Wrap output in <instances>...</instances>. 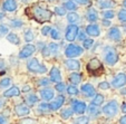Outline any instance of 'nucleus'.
I'll use <instances>...</instances> for the list:
<instances>
[{
	"mask_svg": "<svg viewBox=\"0 0 126 124\" xmlns=\"http://www.w3.org/2000/svg\"><path fill=\"white\" fill-rule=\"evenodd\" d=\"M32 15H33V17H35V19L38 20L39 22L48 21V20H50V18H51V16H52L50 10L44 9V8H40V7H33Z\"/></svg>",
	"mask_w": 126,
	"mask_h": 124,
	"instance_id": "nucleus-1",
	"label": "nucleus"
},
{
	"mask_svg": "<svg viewBox=\"0 0 126 124\" xmlns=\"http://www.w3.org/2000/svg\"><path fill=\"white\" fill-rule=\"evenodd\" d=\"M83 53H84V48H81L78 45H75V44H70L65 50V55L68 58H75L83 55Z\"/></svg>",
	"mask_w": 126,
	"mask_h": 124,
	"instance_id": "nucleus-2",
	"label": "nucleus"
},
{
	"mask_svg": "<svg viewBox=\"0 0 126 124\" xmlns=\"http://www.w3.org/2000/svg\"><path fill=\"white\" fill-rule=\"evenodd\" d=\"M27 67H28L29 72H31V73H38V74H44V73H46V71H47V68H46L44 65H41L37 58L31 59L30 62L28 63Z\"/></svg>",
	"mask_w": 126,
	"mask_h": 124,
	"instance_id": "nucleus-3",
	"label": "nucleus"
},
{
	"mask_svg": "<svg viewBox=\"0 0 126 124\" xmlns=\"http://www.w3.org/2000/svg\"><path fill=\"white\" fill-rule=\"evenodd\" d=\"M103 113H104L106 116H115L118 112V103L116 101H110L108 102L105 106H103Z\"/></svg>",
	"mask_w": 126,
	"mask_h": 124,
	"instance_id": "nucleus-4",
	"label": "nucleus"
},
{
	"mask_svg": "<svg viewBox=\"0 0 126 124\" xmlns=\"http://www.w3.org/2000/svg\"><path fill=\"white\" fill-rule=\"evenodd\" d=\"M87 71L92 75H97L103 72V66L97 58H93L87 64Z\"/></svg>",
	"mask_w": 126,
	"mask_h": 124,
	"instance_id": "nucleus-5",
	"label": "nucleus"
},
{
	"mask_svg": "<svg viewBox=\"0 0 126 124\" xmlns=\"http://www.w3.org/2000/svg\"><path fill=\"white\" fill-rule=\"evenodd\" d=\"M78 35V27L76 25H70L67 27L66 33H65V38L68 41H74Z\"/></svg>",
	"mask_w": 126,
	"mask_h": 124,
	"instance_id": "nucleus-6",
	"label": "nucleus"
},
{
	"mask_svg": "<svg viewBox=\"0 0 126 124\" xmlns=\"http://www.w3.org/2000/svg\"><path fill=\"white\" fill-rule=\"evenodd\" d=\"M71 104H73V112L77 113V114H84L87 110V105L85 102L74 101V102H71Z\"/></svg>",
	"mask_w": 126,
	"mask_h": 124,
	"instance_id": "nucleus-7",
	"label": "nucleus"
},
{
	"mask_svg": "<svg viewBox=\"0 0 126 124\" xmlns=\"http://www.w3.org/2000/svg\"><path fill=\"white\" fill-rule=\"evenodd\" d=\"M117 60H118L117 54L115 53V50H113L110 48L108 52H106V54H105V62H106L108 65L113 66V65H115L117 63Z\"/></svg>",
	"mask_w": 126,
	"mask_h": 124,
	"instance_id": "nucleus-8",
	"label": "nucleus"
},
{
	"mask_svg": "<svg viewBox=\"0 0 126 124\" xmlns=\"http://www.w3.org/2000/svg\"><path fill=\"white\" fill-rule=\"evenodd\" d=\"M36 52V47L31 44H27L24 48L21 49V52L19 53V58H28Z\"/></svg>",
	"mask_w": 126,
	"mask_h": 124,
	"instance_id": "nucleus-9",
	"label": "nucleus"
},
{
	"mask_svg": "<svg viewBox=\"0 0 126 124\" xmlns=\"http://www.w3.org/2000/svg\"><path fill=\"white\" fill-rule=\"evenodd\" d=\"M64 102H65V97H64V96H63V95L57 96V97L55 98V101H52V102L49 104L50 110H52V111H57V110H59V108L63 106Z\"/></svg>",
	"mask_w": 126,
	"mask_h": 124,
	"instance_id": "nucleus-10",
	"label": "nucleus"
},
{
	"mask_svg": "<svg viewBox=\"0 0 126 124\" xmlns=\"http://www.w3.org/2000/svg\"><path fill=\"white\" fill-rule=\"evenodd\" d=\"M15 111H16V114L18 116H26V115H29V113H30V108L25 104H18L15 107Z\"/></svg>",
	"mask_w": 126,
	"mask_h": 124,
	"instance_id": "nucleus-11",
	"label": "nucleus"
},
{
	"mask_svg": "<svg viewBox=\"0 0 126 124\" xmlns=\"http://www.w3.org/2000/svg\"><path fill=\"white\" fill-rule=\"evenodd\" d=\"M126 84V75L125 74H118L114 79H113L112 85L115 88H119Z\"/></svg>",
	"mask_w": 126,
	"mask_h": 124,
	"instance_id": "nucleus-12",
	"label": "nucleus"
},
{
	"mask_svg": "<svg viewBox=\"0 0 126 124\" xmlns=\"http://www.w3.org/2000/svg\"><path fill=\"white\" fill-rule=\"evenodd\" d=\"M50 81L56 84L62 82V74H60L59 69L57 67H52L51 71H50Z\"/></svg>",
	"mask_w": 126,
	"mask_h": 124,
	"instance_id": "nucleus-13",
	"label": "nucleus"
},
{
	"mask_svg": "<svg viewBox=\"0 0 126 124\" xmlns=\"http://www.w3.org/2000/svg\"><path fill=\"white\" fill-rule=\"evenodd\" d=\"M65 65H66V67L68 69H70V71H79V68H80L79 62L74 59V58H69V59L65 60Z\"/></svg>",
	"mask_w": 126,
	"mask_h": 124,
	"instance_id": "nucleus-14",
	"label": "nucleus"
},
{
	"mask_svg": "<svg viewBox=\"0 0 126 124\" xmlns=\"http://www.w3.org/2000/svg\"><path fill=\"white\" fill-rule=\"evenodd\" d=\"M108 37H110L112 40H115V41L121 40V38H122L121 30H119L117 27H113V28H110V31H108Z\"/></svg>",
	"mask_w": 126,
	"mask_h": 124,
	"instance_id": "nucleus-15",
	"label": "nucleus"
},
{
	"mask_svg": "<svg viewBox=\"0 0 126 124\" xmlns=\"http://www.w3.org/2000/svg\"><path fill=\"white\" fill-rule=\"evenodd\" d=\"M86 33L91 37H97V36H99L100 30L97 25H88V26L86 27Z\"/></svg>",
	"mask_w": 126,
	"mask_h": 124,
	"instance_id": "nucleus-16",
	"label": "nucleus"
},
{
	"mask_svg": "<svg viewBox=\"0 0 126 124\" xmlns=\"http://www.w3.org/2000/svg\"><path fill=\"white\" fill-rule=\"evenodd\" d=\"M2 8L6 11L12 12L17 9V2L16 0H5L2 3Z\"/></svg>",
	"mask_w": 126,
	"mask_h": 124,
	"instance_id": "nucleus-17",
	"label": "nucleus"
},
{
	"mask_svg": "<svg viewBox=\"0 0 126 124\" xmlns=\"http://www.w3.org/2000/svg\"><path fill=\"white\" fill-rule=\"evenodd\" d=\"M81 92L85 94L87 97H93L95 95V88H94L93 85L91 84H84L81 86Z\"/></svg>",
	"mask_w": 126,
	"mask_h": 124,
	"instance_id": "nucleus-18",
	"label": "nucleus"
},
{
	"mask_svg": "<svg viewBox=\"0 0 126 124\" xmlns=\"http://www.w3.org/2000/svg\"><path fill=\"white\" fill-rule=\"evenodd\" d=\"M54 91L52 89H49V88H44V89H41L40 91V97L43 98L44 101H50L54 98Z\"/></svg>",
	"mask_w": 126,
	"mask_h": 124,
	"instance_id": "nucleus-19",
	"label": "nucleus"
},
{
	"mask_svg": "<svg viewBox=\"0 0 126 124\" xmlns=\"http://www.w3.org/2000/svg\"><path fill=\"white\" fill-rule=\"evenodd\" d=\"M20 94L19 88L16 87V86H12V87L8 88L7 91L3 93V96L5 97H12V96H18Z\"/></svg>",
	"mask_w": 126,
	"mask_h": 124,
	"instance_id": "nucleus-20",
	"label": "nucleus"
},
{
	"mask_svg": "<svg viewBox=\"0 0 126 124\" xmlns=\"http://www.w3.org/2000/svg\"><path fill=\"white\" fill-rule=\"evenodd\" d=\"M97 3L100 9H108V8H113L115 6V2L112 0H97Z\"/></svg>",
	"mask_w": 126,
	"mask_h": 124,
	"instance_id": "nucleus-21",
	"label": "nucleus"
},
{
	"mask_svg": "<svg viewBox=\"0 0 126 124\" xmlns=\"http://www.w3.org/2000/svg\"><path fill=\"white\" fill-rule=\"evenodd\" d=\"M69 81H70V83L73 84V85H77V84H79L81 81V75L76 72L73 73V74L69 76Z\"/></svg>",
	"mask_w": 126,
	"mask_h": 124,
	"instance_id": "nucleus-22",
	"label": "nucleus"
},
{
	"mask_svg": "<svg viewBox=\"0 0 126 124\" xmlns=\"http://www.w3.org/2000/svg\"><path fill=\"white\" fill-rule=\"evenodd\" d=\"M87 19L89 20L91 22H94V21H96V20L98 19V15H97V12H96L95 9L91 8V9L87 11Z\"/></svg>",
	"mask_w": 126,
	"mask_h": 124,
	"instance_id": "nucleus-23",
	"label": "nucleus"
},
{
	"mask_svg": "<svg viewBox=\"0 0 126 124\" xmlns=\"http://www.w3.org/2000/svg\"><path fill=\"white\" fill-rule=\"evenodd\" d=\"M7 40L10 41L11 44H14V45H19V44H20V38L17 36L16 34H14V33L8 34V35H7Z\"/></svg>",
	"mask_w": 126,
	"mask_h": 124,
	"instance_id": "nucleus-24",
	"label": "nucleus"
},
{
	"mask_svg": "<svg viewBox=\"0 0 126 124\" xmlns=\"http://www.w3.org/2000/svg\"><path fill=\"white\" fill-rule=\"evenodd\" d=\"M67 20H68L71 25H74L75 22H77L79 20V16L76 12H69V14L67 15Z\"/></svg>",
	"mask_w": 126,
	"mask_h": 124,
	"instance_id": "nucleus-25",
	"label": "nucleus"
},
{
	"mask_svg": "<svg viewBox=\"0 0 126 124\" xmlns=\"http://www.w3.org/2000/svg\"><path fill=\"white\" fill-rule=\"evenodd\" d=\"M103 102H104V96L100 95V94H97V95H95V97L93 98V101H92V105H94V106H99V105L103 104Z\"/></svg>",
	"mask_w": 126,
	"mask_h": 124,
	"instance_id": "nucleus-26",
	"label": "nucleus"
},
{
	"mask_svg": "<svg viewBox=\"0 0 126 124\" xmlns=\"http://www.w3.org/2000/svg\"><path fill=\"white\" fill-rule=\"evenodd\" d=\"M64 8L65 9H67V10H70V11L73 12V11H75V10L77 9V6H76V3H75L73 0H70V1H66V2L64 3Z\"/></svg>",
	"mask_w": 126,
	"mask_h": 124,
	"instance_id": "nucleus-27",
	"label": "nucleus"
},
{
	"mask_svg": "<svg viewBox=\"0 0 126 124\" xmlns=\"http://www.w3.org/2000/svg\"><path fill=\"white\" fill-rule=\"evenodd\" d=\"M102 16L104 17V19L110 20V19H113V18L115 17V14H114V11H113V10H105V11H103Z\"/></svg>",
	"mask_w": 126,
	"mask_h": 124,
	"instance_id": "nucleus-28",
	"label": "nucleus"
},
{
	"mask_svg": "<svg viewBox=\"0 0 126 124\" xmlns=\"http://www.w3.org/2000/svg\"><path fill=\"white\" fill-rule=\"evenodd\" d=\"M33 38H35V36H33L32 30L28 29V30L25 31V40H26L27 43H30V41H32Z\"/></svg>",
	"mask_w": 126,
	"mask_h": 124,
	"instance_id": "nucleus-29",
	"label": "nucleus"
},
{
	"mask_svg": "<svg viewBox=\"0 0 126 124\" xmlns=\"http://www.w3.org/2000/svg\"><path fill=\"white\" fill-rule=\"evenodd\" d=\"M71 115H73V111H71L70 108H65V110L60 113V116H62V119H64V120H68Z\"/></svg>",
	"mask_w": 126,
	"mask_h": 124,
	"instance_id": "nucleus-30",
	"label": "nucleus"
},
{
	"mask_svg": "<svg viewBox=\"0 0 126 124\" xmlns=\"http://www.w3.org/2000/svg\"><path fill=\"white\" fill-rule=\"evenodd\" d=\"M94 45V40L92 38H88V39H85L84 40V44H83V47L84 49H91Z\"/></svg>",
	"mask_w": 126,
	"mask_h": 124,
	"instance_id": "nucleus-31",
	"label": "nucleus"
},
{
	"mask_svg": "<svg viewBox=\"0 0 126 124\" xmlns=\"http://www.w3.org/2000/svg\"><path fill=\"white\" fill-rule=\"evenodd\" d=\"M75 123H76V124H88V123H89V117H87V116H79V117H77V119H76Z\"/></svg>",
	"mask_w": 126,
	"mask_h": 124,
	"instance_id": "nucleus-32",
	"label": "nucleus"
},
{
	"mask_svg": "<svg viewBox=\"0 0 126 124\" xmlns=\"http://www.w3.org/2000/svg\"><path fill=\"white\" fill-rule=\"evenodd\" d=\"M48 48H49V52L52 53V54H57L58 50H59V46H58V44H55V43L49 44Z\"/></svg>",
	"mask_w": 126,
	"mask_h": 124,
	"instance_id": "nucleus-33",
	"label": "nucleus"
},
{
	"mask_svg": "<svg viewBox=\"0 0 126 124\" xmlns=\"http://www.w3.org/2000/svg\"><path fill=\"white\" fill-rule=\"evenodd\" d=\"M67 93H68L69 95H77V94H78V89H77L76 86L70 85L67 87Z\"/></svg>",
	"mask_w": 126,
	"mask_h": 124,
	"instance_id": "nucleus-34",
	"label": "nucleus"
},
{
	"mask_svg": "<svg viewBox=\"0 0 126 124\" xmlns=\"http://www.w3.org/2000/svg\"><path fill=\"white\" fill-rule=\"evenodd\" d=\"M88 113H89V115H97L99 114V110H98L96 106H94V105H91L89 107H88Z\"/></svg>",
	"mask_w": 126,
	"mask_h": 124,
	"instance_id": "nucleus-35",
	"label": "nucleus"
},
{
	"mask_svg": "<svg viewBox=\"0 0 126 124\" xmlns=\"http://www.w3.org/2000/svg\"><path fill=\"white\" fill-rule=\"evenodd\" d=\"M26 101H27V103H28L29 105H32V104H35L37 101H38V97L36 95H28L27 96V98H26Z\"/></svg>",
	"mask_w": 126,
	"mask_h": 124,
	"instance_id": "nucleus-36",
	"label": "nucleus"
},
{
	"mask_svg": "<svg viewBox=\"0 0 126 124\" xmlns=\"http://www.w3.org/2000/svg\"><path fill=\"white\" fill-rule=\"evenodd\" d=\"M50 35H51V38L55 39V40H58V39H60V37H62L57 29H51V30H50Z\"/></svg>",
	"mask_w": 126,
	"mask_h": 124,
	"instance_id": "nucleus-37",
	"label": "nucleus"
},
{
	"mask_svg": "<svg viewBox=\"0 0 126 124\" xmlns=\"http://www.w3.org/2000/svg\"><path fill=\"white\" fill-rule=\"evenodd\" d=\"M9 34V29L6 25H0V37L5 36V35H8Z\"/></svg>",
	"mask_w": 126,
	"mask_h": 124,
	"instance_id": "nucleus-38",
	"label": "nucleus"
},
{
	"mask_svg": "<svg viewBox=\"0 0 126 124\" xmlns=\"http://www.w3.org/2000/svg\"><path fill=\"white\" fill-rule=\"evenodd\" d=\"M55 14L58 16H64L66 14V9L64 7H55Z\"/></svg>",
	"mask_w": 126,
	"mask_h": 124,
	"instance_id": "nucleus-39",
	"label": "nucleus"
},
{
	"mask_svg": "<svg viewBox=\"0 0 126 124\" xmlns=\"http://www.w3.org/2000/svg\"><path fill=\"white\" fill-rule=\"evenodd\" d=\"M118 19L121 21L126 22V9H122L121 11L118 12Z\"/></svg>",
	"mask_w": 126,
	"mask_h": 124,
	"instance_id": "nucleus-40",
	"label": "nucleus"
},
{
	"mask_svg": "<svg viewBox=\"0 0 126 124\" xmlns=\"http://www.w3.org/2000/svg\"><path fill=\"white\" fill-rule=\"evenodd\" d=\"M10 83H11V79L10 78H3V79H1V82H0V86L7 87V86L10 85Z\"/></svg>",
	"mask_w": 126,
	"mask_h": 124,
	"instance_id": "nucleus-41",
	"label": "nucleus"
},
{
	"mask_svg": "<svg viewBox=\"0 0 126 124\" xmlns=\"http://www.w3.org/2000/svg\"><path fill=\"white\" fill-rule=\"evenodd\" d=\"M55 88H56V91L57 92H64V89H65V84L63 83V82H60V83H57L56 84V86H55Z\"/></svg>",
	"mask_w": 126,
	"mask_h": 124,
	"instance_id": "nucleus-42",
	"label": "nucleus"
},
{
	"mask_svg": "<svg viewBox=\"0 0 126 124\" xmlns=\"http://www.w3.org/2000/svg\"><path fill=\"white\" fill-rule=\"evenodd\" d=\"M110 83H107V82H102V83H99L98 84V87L100 88V89H108V88H110Z\"/></svg>",
	"mask_w": 126,
	"mask_h": 124,
	"instance_id": "nucleus-43",
	"label": "nucleus"
},
{
	"mask_svg": "<svg viewBox=\"0 0 126 124\" xmlns=\"http://www.w3.org/2000/svg\"><path fill=\"white\" fill-rule=\"evenodd\" d=\"M39 108H40L41 111H49L50 110L49 104H47V103H41V104L39 105Z\"/></svg>",
	"mask_w": 126,
	"mask_h": 124,
	"instance_id": "nucleus-44",
	"label": "nucleus"
},
{
	"mask_svg": "<svg viewBox=\"0 0 126 124\" xmlns=\"http://www.w3.org/2000/svg\"><path fill=\"white\" fill-rule=\"evenodd\" d=\"M50 30H51V29H50V26H45L43 29H41V34H43L44 36H46V35L49 34Z\"/></svg>",
	"mask_w": 126,
	"mask_h": 124,
	"instance_id": "nucleus-45",
	"label": "nucleus"
},
{
	"mask_svg": "<svg viewBox=\"0 0 126 124\" xmlns=\"http://www.w3.org/2000/svg\"><path fill=\"white\" fill-rule=\"evenodd\" d=\"M11 26L15 27V28H19V27L22 26V21H19V20H16V21H11Z\"/></svg>",
	"mask_w": 126,
	"mask_h": 124,
	"instance_id": "nucleus-46",
	"label": "nucleus"
},
{
	"mask_svg": "<svg viewBox=\"0 0 126 124\" xmlns=\"http://www.w3.org/2000/svg\"><path fill=\"white\" fill-rule=\"evenodd\" d=\"M43 55L45 56V57H48V56L50 55L49 48H48V47H44V48H43Z\"/></svg>",
	"mask_w": 126,
	"mask_h": 124,
	"instance_id": "nucleus-47",
	"label": "nucleus"
},
{
	"mask_svg": "<svg viewBox=\"0 0 126 124\" xmlns=\"http://www.w3.org/2000/svg\"><path fill=\"white\" fill-rule=\"evenodd\" d=\"M75 3H79V5H87L89 2V0H73Z\"/></svg>",
	"mask_w": 126,
	"mask_h": 124,
	"instance_id": "nucleus-48",
	"label": "nucleus"
},
{
	"mask_svg": "<svg viewBox=\"0 0 126 124\" xmlns=\"http://www.w3.org/2000/svg\"><path fill=\"white\" fill-rule=\"evenodd\" d=\"M39 84H40V85H43V86H47L48 84H49V81H48L47 78H41L40 82H39Z\"/></svg>",
	"mask_w": 126,
	"mask_h": 124,
	"instance_id": "nucleus-49",
	"label": "nucleus"
},
{
	"mask_svg": "<svg viewBox=\"0 0 126 124\" xmlns=\"http://www.w3.org/2000/svg\"><path fill=\"white\" fill-rule=\"evenodd\" d=\"M78 39H79V40H85V39H86V35L83 33V31L78 33Z\"/></svg>",
	"mask_w": 126,
	"mask_h": 124,
	"instance_id": "nucleus-50",
	"label": "nucleus"
},
{
	"mask_svg": "<svg viewBox=\"0 0 126 124\" xmlns=\"http://www.w3.org/2000/svg\"><path fill=\"white\" fill-rule=\"evenodd\" d=\"M0 124H7V120H6V117L1 114H0Z\"/></svg>",
	"mask_w": 126,
	"mask_h": 124,
	"instance_id": "nucleus-51",
	"label": "nucleus"
},
{
	"mask_svg": "<svg viewBox=\"0 0 126 124\" xmlns=\"http://www.w3.org/2000/svg\"><path fill=\"white\" fill-rule=\"evenodd\" d=\"M119 123L121 124H126V115H124V116L119 120Z\"/></svg>",
	"mask_w": 126,
	"mask_h": 124,
	"instance_id": "nucleus-52",
	"label": "nucleus"
},
{
	"mask_svg": "<svg viewBox=\"0 0 126 124\" xmlns=\"http://www.w3.org/2000/svg\"><path fill=\"white\" fill-rule=\"evenodd\" d=\"M30 91V86H24V88H22V92H29Z\"/></svg>",
	"mask_w": 126,
	"mask_h": 124,
	"instance_id": "nucleus-53",
	"label": "nucleus"
},
{
	"mask_svg": "<svg viewBox=\"0 0 126 124\" xmlns=\"http://www.w3.org/2000/svg\"><path fill=\"white\" fill-rule=\"evenodd\" d=\"M122 112L126 113V103H124V104L122 105Z\"/></svg>",
	"mask_w": 126,
	"mask_h": 124,
	"instance_id": "nucleus-54",
	"label": "nucleus"
},
{
	"mask_svg": "<svg viewBox=\"0 0 126 124\" xmlns=\"http://www.w3.org/2000/svg\"><path fill=\"white\" fill-rule=\"evenodd\" d=\"M103 25H105V26H110V20H108V21H107V20L105 19L104 21H103Z\"/></svg>",
	"mask_w": 126,
	"mask_h": 124,
	"instance_id": "nucleus-55",
	"label": "nucleus"
},
{
	"mask_svg": "<svg viewBox=\"0 0 126 124\" xmlns=\"http://www.w3.org/2000/svg\"><path fill=\"white\" fill-rule=\"evenodd\" d=\"M121 93H122V94H124V95H126V88H123V89L121 91Z\"/></svg>",
	"mask_w": 126,
	"mask_h": 124,
	"instance_id": "nucleus-56",
	"label": "nucleus"
},
{
	"mask_svg": "<svg viewBox=\"0 0 126 124\" xmlns=\"http://www.w3.org/2000/svg\"><path fill=\"white\" fill-rule=\"evenodd\" d=\"M3 103H5V102H3V100H1V98H0V107L3 105Z\"/></svg>",
	"mask_w": 126,
	"mask_h": 124,
	"instance_id": "nucleus-57",
	"label": "nucleus"
},
{
	"mask_svg": "<svg viewBox=\"0 0 126 124\" xmlns=\"http://www.w3.org/2000/svg\"><path fill=\"white\" fill-rule=\"evenodd\" d=\"M123 5H124V7L126 8V0H124V2H123Z\"/></svg>",
	"mask_w": 126,
	"mask_h": 124,
	"instance_id": "nucleus-58",
	"label": "nucleus"
},
{
	"mask_svg": "<svg viewBox=\"0 0 126 124\" xmlns=\"http://www.w3.org/2000/svg\"><path fill=\"white\" fill-rule=\"evenodd\" d=\"M3 18V14H0V19H2Z\"/></svg>",
	"mask_w": 126,
	"mask_h": 124,
	"instance_id": "nucleus-59",
	"label": "nucleus"
},
{
	"mask_svg": "<svg viewBox=\"0 0 126 124\" xmlns=\"http://www.w3.org/2000/svg\"><path fill=\"white\" fill-rule=\"evenodd\" d=\"M22 2H27V1H29V0H21Z\"/></svg>",
	"mask_w": 126,
	"mask_h": 124,
	"instance_id": "nucleus-60",
	"label": "nucleus"
}]
</instances>
